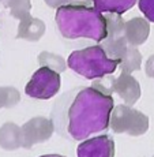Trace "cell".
Wrapping results in <instances>:
<instances>
[{
    "label": "cell",
    "instance_id": "13",
    "mask_svg": "<svg viewBox=\"0 0 154 157\" xmlns=\"http://www.w3.org/2000/svg\"><path fill=\"white\" fill-rule=\"evenodd\" d=\"M138 0H93L94 7L101 13H116L123 15L131 10Z\"/></svg>",
    "mask_w": 154,
    "mask_h": 157
},
{
    "label": "cell",
    "instance_id": "8",
    "mask_svg": "<svg viewBox=\"0 0 154 157\" xmlns=\"http://www.w3.org/2000/svg\"><path fill=\"white\" fill-rule=\"evenodd\" d=\"M78 157H115V141L107 134L83 141L77 149Z\"/></svg>",
    "mask_w": 154,
    "mask_h": 157
},
{
    "label": "cell",
    "instance_id": "2",
    "mask_svg": "<svg viewBox=\"0 0 154 157\" xmlns=\"http://www.w3.org/2000/svg\"><path fill=\"white\" fill-rule=\"evenodd\" d=\"M56 23L63 37L90 38L101 43L107 37L105 15L94 7L93 0H71L56 11Z\"/></svg>",
    "mask_w": 154,
    "mask_h": 157
},
{
    "label": "cell",
    "instance_id": "1",
    "mask_svg": "<svg viewBox=\"0 0 154 157\" xmlns=\"http://www.w3.org/2000/svg\"><path fill=\"white\" fill-rule=\"evenodd\" d=\"M113 97L94 86L68 90L55 101L51 119L55 131L70 141H82L109 127Z\"/></svg>",
    "mask_w": 154,
    "mask_h": 157
},
{
    "label": "cell",
    "instance_id": "16",
    "mask_svg": "<svg viewBox=\"0 0 154 157\" xmlns=\"http://www.w3.org/2000/svg\"><path fill=\"white\" fill-rule=\"evenodd\" d=\"M21 93L13 86L0 87V108H13L19 102Z\"/></svg>",
    "mask_w": 154,
    "mask_h": 157
},
{
    "label": "cell",
    "instance_id": "10",
    "mask_svg": "<svg viewBox=\"0 0 154 157\" xmlns=\"http://www.w3.org/2000/svg\"><path fill=\"white\" fill-rule=\"evenodd\" d=\"M124 30H126V37L128 44L138 47V45L146 43L150 33V23L146 18L135 17L126 22Z\"/></svg>",
    "mask_w": 154,
    "mask_h": 157
},
{
    "label": "cell",
    "instance_id": "3",
    "mask_svg": "<svg viewBox=\"0 0 154 157\" xmlns=\"http://www.w3.org/2000/svg\"><path fill=\"white\" fill-rule=\"evenodd\" d=\"M67 64L71 70L87 79H97L113 74L120 64V60L111 59L101 45H93L74 51L68 56Z\"/></svg>",
    "mask_w": 154,
    "mask_h": 157
},
{
    "label": "cell",
    "instance_id": "17",
    "mask_svg": "<svg viewBox=\"0 0 154 157\" xmlns=\"http://www.w3.org/2000/svg\"><path fill=\"white\" fill-rule=\"evenodd\" d=\"M30 10H32V2L30 0H18L10 7V14L11 17L21 21L22 18L30 15Z\"/></svg>",
    "mask_w": 154,
    "mask_h": 157
},
{
    "label": "cell",
    "instance_id": "23",
    "mask_svg": "<svg viewBox=\"0 0 154 157\" xmlns=\"http://www.w3.org/2000/svg\"><path fill=\"white\" fill-rule=\"evenodd\" d=\"M153 157H154V156H153Z\"/></svg>",
    "mask_w": 154,
    "mask_h": 157
},
{
    "label": "cell",
    "instance_id": "9",
    "mask_svg": "<svg viewBox=\"0 0 154 157\" xmlns=\"http://www.w3.org/2000/svg\"><path fill=\"white\" fill-rule=\"evenodd\" d=\"M112 89L115 93L119 94V97L127 105H131V107L139 100L142 94L139 82L130 72H124V71H122V74L117 78H113Z\"/></svg>",
    "mask_w": 154,
    "mask_h": 157
},
{
    "label": "cell",
    "instance_id": "11",
    "mask_svg": "<svg viewBox=\"0 0 154 157\" xmlns=\"http://www.w3.org/2000/svg\"><path fill=\"white\" fill-rule=\"evenodd\" d=\"M45 30H47V26L41 19L32 17V15H28V17L22 18L19 21L17 38L36 43L45 34Z\"/></svg>",
    "mask_w": 154,
    "mask_h": 157
},
{
    "label": "cell",
    "instance_id": "20",
    "mask_svg": "<svg viewBox=\"0 0 154 157\" xmlns=\"http://www.w3.org/2000/svg\"><path fill=\"white\" fill-rule=\"evenodd\" d=\"M44 2L47 3V6H49L51 8H59V7H62V6L70 3L71 0H44Z\"/></svg>",
    "mask_w": 154,
    "mask_h": 157
},
{
    "label": "cell",
    "instance_id": "12",
    "mask_svg": "<svg viewBox=\"0 0 154 157\" xmlns=\"http://www.w3.org/2000/svg\"><path fill=\"white\" fill-rule=\"evenodd\" d=\"M22 128L13 122H7L0 127V147L4 150H17L22 147Z\"/></svg>",
    "mask_w": 154,
    "mask_h": 157
},
{
    "label": "cell",
    "instance_id": "7",
    "mask_svg": "<svg viewBox=\"0 0 154 157\" xmlns=\"http://www.w3.org/2000/svg\"><path fill=\"white\" fill-rule=\"evenodd\" d=\"M21 128H22V140H23L22 147H25V149H30L36 144L47 142L52 137L53 131H55V126H53L52 119L44 116L32 117Z\"/></svg>",
    "mask_w": 154,
    "mask_h": 157
},
{
    "label": "cell",
    "instance_id": "21",
    "mask_svg": "<svg viewBox=\"0 0 154 157\" xmlns=\"http://www.w3.org/2000/svg\"><path fill=\"white\" fill-rule=\"evenodd\" d=\"M15 2H18V0H0V4H3L4 7H7V8H10L11 6L14 4Z\"/></svg>",
    "mask_w": 154,
    "mask_h": 157
},
{
    "label": "cell",
    "instance_id": "6",
    "mask_svg": "<svg viewBox=\"0 0 154 157\" xmlns=\"http://www.w3.org/2000/svg\"><path fill=\"white\" fill-rule=\"evenodd\" d=\"M60 72L41 66L30 78L25 87V93L32 98L49 100L60 90Z\"/></svg>",
    "mask_w": 154,
    "mask_h": 157
},
{
    "label": "cell",
    "instance_id": "14",
    "mask_svg": "<svg viewBox=\"0 0 154 157\" xmlns=\"http://www.w3.org/2000/svg\"><path fill=\"white\" fill-rule=\"evenodd\" d=\"M141 64H142V55L141 52L138 51L137 47L134 45H128V48L126 49L124 55H123L122 60H120V68L122 71L124 72H134V71H138L141 68Z\"/></svg>",
    "mask_w": 154,
    "mask_h": 157
},
{
    "label": "cell",
    "instance_id": "15",
    "mask_svg": "<svg viewBox=\"0 0 154 157\" xmlns=\"http://www.w3.org/2000/svg\"><path fill=\"white\" fill-rule=\"evenodd\" d=\"M38 63L40 66H44V67H49L52 70H55L57 72H63L66 70L68 64H66V60L63 59L60 55H56V53H52V52H41L38 55Z\"/></svg>",
    "mask_w": 154,
    "mask_h": 157
},
{
    "label": "cell",
    "instance_id": "5",
    "mask_svg": "<svg viewBox=\"0 0 154 157\" xmlns=\"http://www.w3.org/2000/svg\"><path fill=\"white\" fill-rule=\"evenodd\" d=\"M107 37L100 43L107 55L111 59L122 60L126 49L128 48V41L126 37V21L122 18L120 14L116 13H107Z\"/></svg>",
    "mask_w": 154,
    "mask_h": 157
},
{
    "label": "cell",
    "instance_id": "22",
    "mask_svg": "<svg viewBox=\"0 0 154 157\" xmlns=\"http://www.w3.org/2000/svg\"><path fill=\"white\" fill-rule=\"evenodd\" d=\"M40 157H64L62 155H44V156H40Z\"/></svg>",
    "mask_w": 154,
    "mask_h": 157
},
{
    "label": "cell",
    "instance_id": "4",
    "mask_svg": "<svg viewBox=\"0 0 154 157\" xmlns=\"http://www.w3.org/2000/svg\"><path fill=\"white\" fill-rule=\"evenodd\" d=\"M109 127L116 134L126 132L131 137H138L149 130V117L131 105H116L111 113Z\"/></svg>",
    "mask_w": 154,
    "mask_h": 157
},
{
    "label": "cell",
    "instance_id": "18",
    "mask_svg": "<svg viewBox=\"0 0 154 157\" xmlns=\"http://www.w3.org/2000/svg\"><path fill=\"white\" fill-rule=\"evenodd\" d=\"M138 4L145 18L154 23V0H138Z\"/></svg>",
    "mask_w": 154,
    "mask_h": 157
},
{
    "label": "cell",
    "instance_id": "19",
    "mask_svg": "<svg viewBox=\"0 0 154 157\" xmlns=\"http://www.w3.org/2000/svg\"><path fill=\"white\" fill-rule=\"evenodd\" d=\"M146 75L154 78V55H152L146 62Z\"/></svg>",
    "mask_w": 154,
    "mask_h": 157
}]
</instances>
